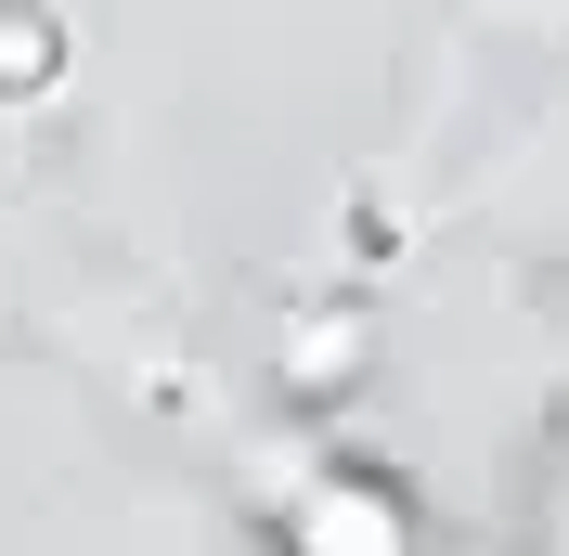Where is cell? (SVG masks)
Wrapping results in <instances>:
<instances>
[{
    "label": "cell",
    "instance_id": "2",
    "mask_svg": "<svg viewBox=\"0 0 569 556\" xmlns=\"http://www.w3.org/2000/svg\"><path fill=\"white\" fill-rule=\"evenodd\" d=\"M52 66H66V27L27 13V0H0V91H52Z\"/></svg>",
    "mask_w": 569,
    "mask_h": 556
},
{
    "label": "cell",
    "instance_id": "1",
    "mask_svg": "<svg viewBox=\"0 0 569 556\" xmlns=\"http://www.w3.org/2000/svg\"><path fill=\"white\" fill-rule=\"evenodd\" d=\"M284 556H415V505H401L376 466H311V479L272 505Z\"/></svg>",
    "mask_w": 569,
    "mask_h": 556
}]
</instances>
